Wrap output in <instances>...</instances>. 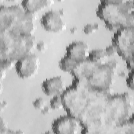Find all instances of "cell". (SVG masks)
Instances as JSON below:
<instances>
[{
  "label": "cell",
  "mask_w": 134,
  "mask_h": 134,
  "mask_svg": "<svg viewBox=\"0 0 134 134\" xmlns=\"http://www.w3.org/2000/svg\"><path fill=\"white\" fill-rule=\"evenodd\" d=\"M114 94L112 87H93L84 80L73 78L61 95L63 108L78 119L81 133H105L104 114L107 102Z\"/></svg>",
  "instance_id": "1"
},
{
  "label": "cell",
  "mask_w": 134,
  "mask_h": 134,
  "mask_svg": "<svg viewBox=\"0 0 134 134\" xmlns=\"http://www.w3.org/2000/svg\"><path fill=\"white\" fill-rule=\"evenodd\" d=\"M96 12L106 27L113 32L123 27L134 26L133 0L102 1Z\"/></svg>",
  "instance_id": "2"
},
{
  "label": "cell",
  "mask_w": 134,
  "mask_h": 134,
  "mask_svg": "<svg viewBox=\"0 0 134 134\" xmlns=\"http://www.w3.org/2000/svg\"><path fill=\"white\" fill-rule=\"evenodd\" d=\"M133 97L128 93L110 96L104 114L105 133H117L118 129L133 117Z\"/></svg>",
  "instance_id": "3"
},
{
  "label": "cell",
  "mask_w": 134,
  "mask_h": 134,
  "mask_svg": "<svg viewBox=\"0 0 134 134\" xmlns=\"http://www.w3.org/2000/svg\"><path fill=\"white\" fill-rule=\"evenodd\" d=\"M36 20V14L25 11L21 5L0 6V31L34 35Z\"/></svg>",
  "instance_id": "4"
},
{
  "label": "cell",
  "mask_w": 134,
  "mask_h": 134,
  "mask_svg": "<svg viewBox=\"0 0 134 134\" xmlns=\"http://www.w3.org/2000/svg\"><path fill=\"white\" fill-rule=\"evenodd\" d=\"M117 73L106 63L96 65L87 58L77 62L70 73L74 78L84 80L91 87L107 88L112 87Z\"/></svg>",
  "instance_id": "5"
},
{
  "label": "cell",
  "mask_w": 134,
  "mask_h": 134,
  "mask_svg": "<svg viewBox=\"0 0 134 134\" xmlns=\"http://www.w3.org/2000/svg\"><path fill=\"white\" fill-rule=\"evenodd\" d=\"M36 43L33 35H19L0 31V60L9 59L16 62L22 57L32 53Z\"/></svg>",
  "instance_id": "6"
},
{
  "label": "cell",
  "mask_w": 134,
  "mask_h": 134,
  "mask_svg": "<svg viewBox=\"0 0 134 134\" xmlns=\"http://www.w3.org/2000/svg\"><path fill=\"white\" fill-rule=\"evenodd\" d=\"M111 42L118 57L125 61L133 59L134 26L123 27L114 32Z\"/></svg>",
  "instance_id": "7"
},
{
  "label": "cell",
  "mask_w": 134,
  "mask_h": 134,
  "mask_svg": "<svg viewBox=\"0 0 134 134\" xmlns=\"http://www.w3.org/2000/svg\"><path fill=\"white\" fill-rule=\"evenodd\" d=\"M39 65V57L32 52L18 60L15 66L18 76L26 79L33 77L37 73Z\"/></svg>",
  "instance_id": "8"
},
{
  "label": "cell",
  "mask_w": 134,
  "mask_h": 134,
  "mask_svg": "<svg viewBox=\"0 0 134 134\" xmlns=\"http://www.w3.org/2000/svg\"><path fill=\"white\" fill-rule=\"evenodd\" d=\"M52 129L56 134H74L77 133L79 130H82V126L78 119L67 114L54 120Z\"/></svg>",
  "instance_id": "9"
},
{
  "label": "cell",
  "mask_w": 134,
  "mask_h": 134,
  "mask_svg": "<svg viewBox=\"0 0 134 134\" xmlns=\"http://www.w3.org/2000/svg\"><path fill=\"white\" fill-rule=\"evenodd\" d=\"M63 11L51 10L44 13L40 20L41 26L47 31L51 32H59L62 31L65 27L62 19Z\"/></svg>",
  "instance_id": "10"
},
{
  "label": "cell",
  "mask_w": 134,
  "mask_h": 134,
  "mask_svg": "<svg viewBox=\"0 0 134 134\" xmlns=\"http://www.w3.org/2000/svg\"><path fill=\"white\" fill-rule=\"evenodd\" d=\"M90 52L86 43L82 41H76L72 42L66 47L65 55L79 62L86 59Z\"/></svg>",
  "instance_id": "11"
},
{
  "label": "cell",
  "mask_w": 134,
  "mask_h": 134,
  "mask_svg": "<svg viewBox=\"0 0 134 134\" xmlns=\"http://www.w3.org/2000/svg\"><path fill=\"white\" fill-rule=\"evenodd\" d=\"M41 88L43 93L49 96L60 95L65 90L60 76L46 79L42 82Z\"/></svg>",
  "instance_id": "12"
},
{
  "label": "cell",
  "mask_w": 134,
  "mask_h": 134,
  "mask_svg": "<svg viewBox=\"0 0 134 134\" xmlns=\"http://www.w3.org/2000/svg\"><path fill=\"white\" fill-rule=\"evenodd\" d=\"M53 2L48 0H24L21 5L24 9L33 14L40 10L43 8L50 5Z\"/></svg>",
  "instance_id": "13"
},
{
  "label": "cell",
  "mask_w": 134,
  "mask_h": 134,
  "mask_svg": "<svg viewBox=\"0 0 134 134\" xmlns=\"http://www.w3.org/2000/svg\"><path fill=\"white\" fill-rule=\"evenodd\" d=\"M87 58L96 65H102L106 63L108 57L105 49H97L91 51Z\"/></svg>",
  "instance_id": "14"
},
{
  "label": "cell",
  "mask_w": 134,
  "mask_h": 134,
  "mask_svg": "<svg viewBox=\"0 0 134 134\" xmlns=\"http://www.w3.org/2000/svg\"><path fill=\"white\" fill-rule=\"evenodd\" d=\"M77 62L71 57L64 55L59 62V68L64 72L71 73L76 67Z\"/></svg>",
  "instance_id": "15"
},
{
  "label": "cell",
  "mask_w": 134,
  "mask_h": 134,
  "mask_svg": "<svg viewBox=\"0 0 134 134\" xmlns=\"http://www.w3.org/2000/svg\"><path fill=\"white\" fill-rule=\"evenodd\" d=\"M50 106L52 110H57L63 108V104L61 97V95L53 96L52 99L50 100Z\"/></svg>",
  "instance_id": "16"
},
{
  "label": "cell",
  "mask_w": 134,
  "mask_h": 134,
  "mask_svg": "<svg viewBox=\"0 0 134 134\" xmlns=\"http://www.w3.org/2000/svg\"><path fill=\"white\" fill-rule=\"evenodd\" d=\"M99 28V26L97 23L87 24L83 28V31L86 35H90L94 32Z\"/></svg>",
  "instance_id": "17"
},
{
  "label": "cell",
  "mask_w": 134,
  "mask_h": 134,
  "mask_svg": "<svg viewBox=\"0 0 134 134\" xmlns=\"http://www.w3.org/2000/svg\"><path fill=\"white\" fill-rule=\"evenodd\" d=\"M15 62L9 59H1L0 62L1 69L7 70L12 69L14 65L15 64Z\"/></svg>",
  "instance_id": "18"
},
{
  "label": "cell",
  "mask_w": 134,
  "mask_h": 134,
  "mask_svg": "<svg viewBox=\"0 0 134 134\" xmlns=\"http://www.w3.org/2000/svg\"><path fill=\"white\" fill-rule=\"evenodd\" d=\"M1 126H0V133L1 134H8L13 133L14 131L9 129L8 127L7 123L4 121L2 117H1Z\"/></svg>",
  "instance_id": "19"
},
{
  "label": "cell",
  "mask_w": 134,
  "mask_h": 134,
  "mask_svg": "<svg viewBox=\"0 0 134 134\" xmlns=\"http://www.w3.org/2000/svg\"><path fill=\"white\" fill-rule=\"evenodd\" d=\"M32 105L34 108L36 109L40 110L42 108L46 105L45 100L42 97H38L36 98L33 102Z\"/></svg>",
  "instance_id": "20"
},
{
  "label": "cell",
  "mask_w": 134,
  "mask_h": 134,
  "mask_svg": "<svg viewBox=\"0 0 134 134\" xmlns=\"http://www.w3.org/2000/svg\"><path fill=\"white\" fill-rule=\"evenodd\" d=\"M105 50L108 57H115L116 56H118L117 50L115 46L113 44L106 47L105 49Z\"/></svg>",
  "instance_id": "21"
},
{
  "label": "cell",
  "mask_w": 134,
  "mask_h": 134,
  "mask_svg": "<svg viewBox=\"0 0 134 134\" xmlns=\"http://www.w3.org/2000/svg\"><path fill=\"white\" fill-rule=\"evenodd\" d=\"M133 75H134V70H132L130 71V72L129 73L128 76L126 80L127 86L129 88L131 89L132 90H133V88H134Z\"/></svg>",
  "instance_id": "22"
},
{
  "label": "cell",
  "mask_w": 134,
  "mask_h": 134,
  "mask_svg": "<svg viewBox=\"0 0 134 134\" xmlns=\"http://www.w3.org/2000/svg\"><path fill=\"white\" fill-rule=\"evenodd\" d=\"M36 48L38 51L41 52H44L47 49L48 45L43 41H40L38 42H37Z\"/></svg>",
  "instance_id": "23"
},
{
  "label": "cell",
  "mask_w": 134,
  "mask_h": 134,
  "mask_svg": "<svg viewBox=\"0 0 134 134\" xmlns=\"http://www.w3.org/2000/svg\"><path fill=\"white\" fill-rule=\"evenodd\" d=\"M52 109L51 108L50 105L49 106V105H46L40 111V112H41V113L42 114H43V115H47V114H49V113H50V112L52 111Z\"/></svg>",
  "instance_id": "24"
},
{
  "label": "cell",
  "mask_w": 134,
  "mask_h": 134,
  "mask_svg": "<svg viewBox=\"0 0 134 134\" xmlns=\"http://www.w3.org/2000/svg\"><path fill=\"white\" fill-rule=\"evenodd\" d=\"M7 106V103L6 101H2L1 102V111H2Z\"/></svg>",
  "instance_id": "25"
},
{
  "label": "cell",
  "mask_w": 134,
  "mask_h": 134,
  "mask_svg": "<svg viewBox=\"0 0 134 134\" xmlns=\"http://www.w3.org/2000/svg\"><path fill=\"white\" fill-rule=\"evenodd\" d=\"M6 71L3 69H1V79L2 80L5 78Z\"/></svg>",
  "instance_id": "26"
},
{
  "label": "cell",
  "mask_w": 134,
  "mask_h": 134,
  "mask_svg": "<svg viewBox=\"0 0 134 134\" xmlns=\"http://www.w3.org/2000/svg\"><path fill=\"white\" fill-rule=\"evenodd\" d=\"M70 30V32H71V33L74 34H75V33L77 31V28L76 27H73V28H71Z\"/></svg>",
  "instance_id": "27"
}]
</instances>
